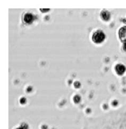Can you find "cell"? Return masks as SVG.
<instances>
[{
  "label": "cell",
  "instance_id": "obj_1",
  "mask_svg": "<svg viewBox=\"0 0 126 129\" xmlns=\"http://www.w3.org/2000/svg\"><path fill=\"white\" fill-rule=\"evenodd\" d=\"M104 39V34L101 31L96 32L93 35V41L96 43H100L103 41Z\"/></svg>",
  "mask_w": 126,
  "mask_h": 129
},
{
  "label": "cell",
  "instance_id": "obj_2",
  "mask_svg": "<svg viewBox=\"0 0 126 129\" xmlns=\"http://www.w3.org/2000/svg\"><path fill=\"white\" fill-rule=\"evenodd\" d=\"M119 37L121 41L126 43V27L121 28L119 31Z\"/></svg>",
  "mask_w": 126,
  "mask_h": 129
},
{
  "label": "cell",
  "instance_id": "obj_3",
  "mask_svg": "<svg viewBox=\"0 0 126 129\" xmlns=\"http://www.w3.org/2000/svg\"><path fill=\"white\" fill-rule=\"evenodd\" d=\"M24 20L27 24H30L33 21V16L30 13H27L24 16Z\"/></svg>",
  "mask_w": 126,
  "mask_h": 129
}]
</instances>
